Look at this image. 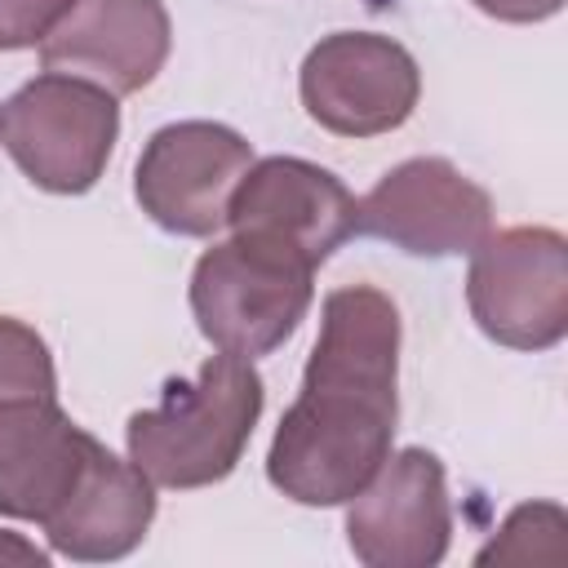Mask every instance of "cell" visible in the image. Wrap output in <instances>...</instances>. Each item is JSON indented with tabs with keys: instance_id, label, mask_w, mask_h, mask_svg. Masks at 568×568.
Returning <instances> with one entry per match:
<instances>
[{
	"instance_id": "obj_12",
	"label": "cell",
	"mask_w": 568,
	"mask_h": 568,
	"mask_svg": "<svg viewBox=\"0 0 568 568\" xmlns=\"http://www.w3.org/2000/svg\"><path fill=\"white\" fill-rule=\"evenodd\" d=\"M151 519L155 484L98 439L84 457L80 479L40 528L53 555H67L75 564H111L142 546Z\"/></svg>"
},
{
	"instance_id": "obj_7",
	"label": "cell",
	"mask_w": 568,
	"mask_h": 568,
	"mask_svg": "<svg viewBox=\"0 0 568 568\" xmlns=\"http://www.w3.org/2000/svg\"><path fill=\"white\" fill-rule=\"evenodd\" d=\"M253 146L217 120H178L146 138L133 164V200L142 213L186 240H209L226 226L235 182L248 173Z\"/></svg>"
},
{
	"instance_id": "obj_11",
	"label": "cell",
	"mask_w": 568,
	"mask_h": 568,
	"mask_svg": "<svg viewBox=\"0 0 568 568\" xmlns=\"http://www.w3.org/2000/svg\"><path fill=\"white\" fill-rule=\"evenodd\" d=\"M173 27L164 0H75L40 40L44 71L80 75L115 98L146 89L169 62Z\"/></svg>"
},
{
	"instance_id": "obj_17",
	"label": "cell",
	"mask_w": 568,
	"mask_h": 568,
	"mask_svg": "<svg viewBox=\"0 0 568 568\" xmlns=\"http://www.w3.org/2000/svg\"><path fill=\"white\" fill-rule=\"evenodd\" d=\"M470 4L497 22H546L564 9V0H470Z\"/></svg>"
},
{
	"instance_id": "obj_8",
	"label": "cell",
	"mask_w": 568,
	"mask_h": 568,
	"mask_svg": "<svg viewBox=\"0 0 568 568\" xmlns=\"http://www.w3.org/2000/svg\"><path fill=\"white\" fill-rule=\"evenodd\" d=\"M453 541L444 462L430 448L390 453L346 501V546L364 568H435Z\"/></svg>"
},
{
	"instance_id": "obj_16",
	"label": "cell",
	"mask_w": 568,
	"mask_h": 568,
	"mask_svg": "<svg viewBox=\"0 0 568 568\" xmlns=\"http://www.w3.org/2000/svg\"><path fill=\"white\" fill-rule=\"evenodd\" d=\"M75 0H0V49H36Z\"/></svg>"
},
{
	"instance_id": "obj_2",
	"label": "cell",
	"mask_w": 568,
	"mask_h": 568,
	"mask_svg": "<svg viewBox=\"0 0 568 568\" xmlns=\"http://www.w3.org/2000/svg\"><path fill=\"white\" fill-rule=\"evenodd\" d=\"M266 386L253 359L217 351L191 382H169L155 408H138L124 426L129 462L155 488H209L222 484L262 417Z\"/></svg>"
},
{
	"instance_id": "obj_13",
	"label": "cell",
	"mask_w": 568,
	"mask_h": 568,
	"mask_svg": "<svg viewBox=\"0 0 568 568\" xmlns=\"http://www.w3.org/2000/svg\"><path fill=\"white\" fill-rule=\"evenodd\" d=\"M98 439L75 426L58 399L0 404V515L44 524L84 470Z\"/></svg>"
},
{
	"instance_id": "obj_15",
	"label": "cell",
	"mask_w": 568,
	"mask_h": 568,
	"mask_svg": "<svg viewBox=\"0 0 568 568\" xmlns=\"http://www.w3.org/2000/svg\"><path fill=\"white\" fill-rule=\"evenodd\" d=\"M564 510L555 501H524L506 515L497 537L475 555V564H532V559H555L546 546L564 555Z\"/></svg>"
},
{
	"instance_id": "obj_5",
	"label": "cell",
	"mask_w": 568,
	"mask_h": 568,
	"mask_svg": "<svg viewBox=\"0 0 568 568\" xmlns=\"http://www.w3.org/2000/svg\"><path fill=\"white\" fill-rule=\"evenodd\" d=\"M466 306L497 346H559L568 333V240L555 226L488 231L470 248Z\"/></svg>"
},
{
	"instance_id": "obj_10",
	"label": "cell",
	"mask_w": 568,
	"mask_h": 568,
	"mask_svg": "<svg viewBox=\"0 0 568 568\" xmlns=\"http://www.w3.org/2000/svg\"><path fill=\"white\" fill-rule=\"evenodd\" d=\"M359 222V200L346 182L302 155L253 160L226 204V226L280 240L306 262H328Z\"/></svg>"
},
{
	"instance_id": "obj_1",
	"label": "cell",
	"mask_w": 568,
	"mask_h": 568,
	"mask_svg": "<svg viewBox=\"0 0 568 568\" xmlns=\"http://www.w3.org/2000/svg\"><path fill=\"white\" fill-rule=\"evenodd\" d=\"M399 311L373 284L324 293L302 390L266 448V479L297 506H346L390 457Z\"/></svg>"
},
{
	"instance_id": "obj_6",
	"label": "cell",
	"mask_w": 568,
	"mask_h": 568,
	"mask_svg": "<svg viewBox=\"0 0 568 568\" xmlns=\"http://www.w3.org/2000/svg\"><path fill=\"white\" fill-rule=\"evenodd\" d=\"M297 93L320 129L337 138H382L417 111L422 71L390 36L333 31L302 58Z\"/></svg>"
},
{
	"instance_id": "obj_18",
	"label": "cell",
	"mask_w": 568,
	"mask_h": 568,
	"mask_svg": "<svg viewBox=\"0 0 568 568\" xmlns=\"http://www.w3.org/2000/svg\"><path fill=\"white\" fill-rule=\"evenodd\" d=\"M49 550H40V546H31L22 532H9V528H0V568L4 564H27V568H49Z\"/></svg>"
},
{
	"instance_id": "obj_4",
	"label": "cell",
	"mask_w": 568,
	"mask_h": 568,
	"mask_svg": "<svg viewBox=\"0 0 568 568\" xmlns=\"http://www.w3.org/2000/svg\"><path fill=\"white\" fill-rule=\"evenodd\" d=\"M120 106L93 80L44 71L0 106V142L22 178L49 195H84L111 164Z\"/></svg>"
},
{
	"instance_id": "obj_3",
	"label": "cell",
	"mask_w": 568,
	"mask_h": 568,
	"mask_svg": "<svg viewBox=\"0 0 568 568\" xmlns=\"http://www.w3.org/2000/svg\"><path fill=\"white\" fill-rule=\"evenodd\" d=\"M315 302V262L297 248L231 231L200 253L191 271V315L226 355L262 359L280 351Z\"/></svg>"
},
{
	"instance_id": "obj_14",
	"label": "cell",
	"mask_w": 568,
	"mask_h": 568,
	"mask_svg": "<svg viewBox=\"0 0 568 568\" xmlns=\"http://www.w3.org/2000/svg\"><path fill=\"white\" fill-rule=\"evenodd\" d=\"M4 399H58V373L44 337L13 315H0V404Z\"/></svg>"
},
{
	"instance_id": "obj_9",
	"label": "cell",
	"mask_w": 568,
	"mask_h": 568,
	"mask_svg": "<svg viewBox=\"0 0 568 568\" xmlns=\"http://www.w3.org/2000/svg\"><path fill=\"white\" fill-rule=\"evenodd\" d=\"M355 231L413 257H462L493 231V195L444 155H413L359 200Z\"/></svg>"
}]
</instances>
